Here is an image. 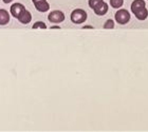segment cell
I'll list each match as a JSON object with an SVG mask.
<instances>
[{
    "label": "cell",
    "mask_w": 148,
    "mask_h": 132,
    "mask_svg": "<svg viewBox=\"0 0 148 132\" xmlns=\"http://www.w3.org/2000/svg\"><path fill=\"white\" fill-rule=\"evenodd\" d=\"M12 1H13V0H3V2H4V3H11Z\"/></svg>",
    "instance_id": "cell-15"
},
{
    "label": "cell",
    "mask_w": 148,
    "mask_h": 132,
    "mask_svg": "<svg viewBox=\"0 0 148 132\" xmlns=\"http://www.w3.org/2000/svg\"><path fill=\"white\" fill-rule=\"evenodd\" d=\"M115 21L120 25H126L130 21V13L125 9L119 10L114 15Z\"/></svg>",
    "instance_id": "cell-2"
},
{
    "label": "cell",
    "mask_w": 148,
    "mask_h": 132,
    "mask_svg": "<svg viewBox=\"0 0 148 132\" xmlns=\"http://www.w3.org/2000/svg\"><path fill=\"white\" fill-rule=\"evenodd\" d=\"M10 21V14L6 10H0V25H5Z\"/></svg>",
    "instance_id": "cell-9"
},
{
    "label": "cell",
    "mask_w": 148,
    "mask_h": 132,
    "mask_svg": "<svg viewBox=\"0 0 148 132\" xmlns=\"http://www.w3.org/2000/svg\"><path fill=\"white\" fill-rule=\"evenodd\" d=\"M25 8L23 4H21V3H14V4H12V6H11L10 12H11V14L13 15V17L17 18V17L22 13V11H25Z\"/></svg>",
    "instance_id": "cell-6"
},
{
    "label": "cell",
    "mask_w": 148,
    "mask_h": 132,
    "mask_svg": "<svg viewBox=\"0 0 148 132\" xmlns=\"http://www.w3.org/2000/svg\"><path fill=\"white\" fill-rule=\"evenodd\" d=\"M32 1L34 3L36 10L39 11V12L45 13V12H48L50 10V4L48 3L47 0H32Z\"/></svg>",
    "instance_id": "cell-5"
},
{
    "label": "cell",
    "mask_w": 148,
    "mask_h": 132,
    "mask_svg": "<svg viewBox=\"0 0 148 132\" xmlns=\"http://www.w3.org/2000/svg\"><path fill=\"white\" fill-rule=\"evenodd\" d=\"M102 2H104V0H89V6L91 8L92 10H94L95 8H97V6L101 4Z\"/></svg>",
    "instance_id": "cell-11"
},
{
    "label": "cell",
    "mask_w": 148,
    "mask_h": 132,
    "mask_svg": "<svg viewBox=\"0 0 148 132\" xmlns=\"http://www.w3.org/2000/svg\"><path fill=\"white\" fill-rule=\"evenodd\" d=\"M87 17L88 15H87L86 11H84L83 9H75L70 16L71 21L75 25H80V23L85 22L87 20Z\"/></svg>",
    "instance_id": "cell-1"
},
{
    "label": "cell",
    "mask_w": 148,
    "mask_h": 132,
    "mask_svg": "<svg viewBox=\"0 0 148 132\" xmlns=\"http://www.w3.org/2000/svg\"><path fill=\"white\" fill-rule=\"evenodd\" d=\"M17 19L21 22L22 25H28V23H30V21L32 20V15L28 10H25V11H22L21 14L17 17Z\"/></svg>",
    "instance_id": "cell-7"
},
{
    "label": "cell",
    "mask_w": 148,
    "mask_h": 132,
    "mask_svg": "<svg viewBox=\"0 0 148 132\" xmlns=\"http://www.w3.org/2000/svg\"><path fill=\"white\" fill-rule=\"evenodd\" d=\"M51 29H59V27H57V25H53V27H51Z\"/></svg>",
    "instance_id": "cell-16"
},
{
    "label": "cell",
    "mask_w": 148,
    "mask_h": 132,
    "mask_svg": "<svg viewBox=\"0 0 148 132\" xmlns=\"http://www.w3.org/2000/svg\"><path fill=\"white\" fill-rule=\"evenodd\" d=\"M48 19L52 23H60V22L65 20V14L62 11H57V10L56 11H52L49 14V16H48Z\"/></svg>",
    "instance_id": "cell-3"
},
{
    "label": "cell",
    "mask_w": 148,
    "mask_h": 132,
    "mask_svg": "<svg viewBox=\"0 0 148 132\" xmlns=\"http://www.w3.org/2000/svg\"><path fill=\"white\" fill-rule=\"evenodd\" d=\"M84 29H93V27H91V25H85Z\"/></svg>",
    "instance_id": "cell-14"
},
{
    "label": "cell",
    "mask_w": 148,
    "mask_h": 132,
    "mask_svg": "<svg viewBox=\"0 0 148 132\" xmlns=\"http://www.w3.org/2000/svg\"><path fill=\"white\" fill-rule=\"evenodd\" d=\"M33 29H47V25L42 21H37L33 25Z\"/></svg>",
    "instance_id": "cell-12"
},
{
    "label": "cell",
    "mask_w": 148,
    "mask_h": 132,
    "mask_svg": "<svg viewBox=\"0 0 148 132\" xmlns=\"http://www.w3.org/2000/svg\"><path fill=\"white\" fill-rule=\"evenodd\" d=\"M146 9V2L145 0H134L132 3H131V12L136 15L139 14L140 12H142L143 10Z\"/></svg>",
    "instance_id": "cell-4"
},
{
    "label": "cell",
    "mask_w": 148,
    "mask_h": 132,
    "mask_svg": "<svg viewBox=\"0 0 148 132\" xmlns=\"http://www.w3.org/2000/svg\"><path fill=\"white\" fill-rule=\"evenodd\" d=\"M114 28V21L112 19H108L104 25V29H113Z\"/></svg>",
    "instance_id": "cell-13"
},
{
    "label": "cell",
    "mask_w": 148,
    "mask_h": 132,
    "mask_svg": "<svg viewBox=\"0 0 148 132\" xmlns=\"http://www.w3.org/2000/svg\"><path fill=\"white\" fill-rule=\"evenodd\" d=\"M124 4V0H110V5L113 9H120Z\"/></svg>",
    "instance_id": "cell-10"
},
{
    "label": "cell",
    "mask_w": 148,
    "mask_h": 132,
    "mask_svg": "<svg viewBox=\"0 0 148 132\" xmlns=\"http://www.w3.org/2000/svg\"><path fill=\"white\" fill-rule=\"evenodd\" d=\"M93 11H94V13H95L97 16H104L106 13L108 12V4L104 1V2L101 3V4H99L97 8H95Z\"/></svg>",
    "instance_id": "cell-8"
}]
</instances>
